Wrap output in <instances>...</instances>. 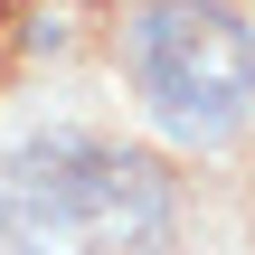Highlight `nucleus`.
I'll list each match as a JSON object with an SVG mask.
<instances>
[{
	"mask_svg": "<svg viewBox=\"0 0 255 255\" xmlns=\"http://www.w3.org/2000/svg\"><path fill=\"white\" fill-rule=\"evenodd\" d=\"M123 76L151 132L218 151L255 123V19L237 0H132Z\"/></svg>",
	"mask_w": 255,
	"mask_h": 255,
	"instance_id": "nucleus-1",
	"label": "nucleus"
},
{
	"mask_svg": "<svg viewBox=\"0 0 255 255\" xmlns=\"http://www.w3.org/2000/svg\"><path fill=\"white\" fill-rule=\"evenodd\" d=\"M0 218L19 237H76L95 255H161L170 246V180L142 151H114L95 132H47L0 170Z\"/></svg>",
	"mask_w": 255,
	"mask_h": 255,
	"instance_id": "nucleus-2",
	"label": "nucleus"
}]
</instances>
